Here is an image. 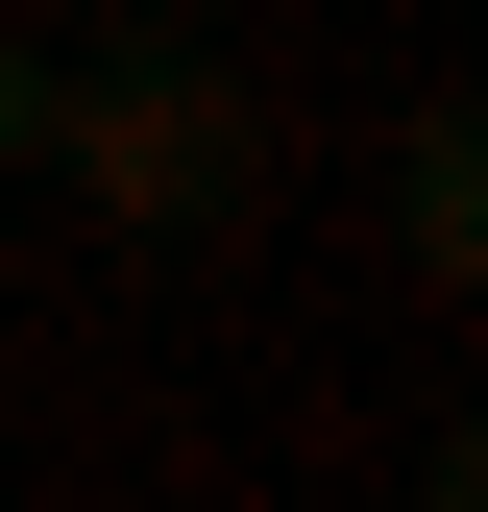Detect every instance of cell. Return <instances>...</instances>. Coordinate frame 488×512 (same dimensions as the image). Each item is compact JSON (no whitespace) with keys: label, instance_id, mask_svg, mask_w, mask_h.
Wrapping results in <instances>:
<instances>
[{"label":"cell","instance_id":"obj_1","mask_svg":"<svg viewBox=\"0 0 488 512\" xmlns=\"http://www.w3.org/2000/svg\"><path fill=\"white\" fill-rule=\"evenodd\" d=\"M49 122H74L122 196H196V171H220V122H196V98H49Z\"/></svg>","mask_w":488,"mask_h":512}]
</instances>
